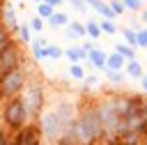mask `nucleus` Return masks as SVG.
Listing matches in <instances>:
<instances>
[{"mask_svg":"<svg viewBox=\"0 0 147 145\" xmlns=\"http://www.w3.org/2000/svg\"><path fill=\"white\" fill-rule=\"evenodd\" d=\"M11 140H14L16 145H41L44 133H41L39 122H30V124H25L23 129H18Z\"/></svg>","mask_w":147,"mask_h":145,"instance_id":"obj_8","label":"nucleus"},{"mask_svg":"<svg viewBox=\"0 0 147 145\" xmlns=\"http://www.w3.org/2000/svg\"><path fill=\"white\" fill-rule=\"evenodd\" d=\"M53 110H55V115H57V120H60V124H62V129H64V133L71 129V124L76 122V117H78V106H76V101H71V99H57L53 106H51ZM62 133V136H64Z\"/></svg>","mask_w":147,"mask_h":145,"instance_id":"obj_6","label":"nucleus"},{"mask_svg":"<svg viewBox=\"0 0 147 145\" xmlns=\"http://www.w3.org/2000/svg\"><path fill=\"white\" fill-rule=\"evenodd\" d=\"M21 64H25V51H23V44L18 41V37H16L14 44L0 55V76L9 74L11 69H18Z\"/></svg>","mask_w":147,"mask_h":145,"instance_id":"obj_5","label":"nucleus"},{"mask_svg":"<svg viewBox=\"0 0 147 145\" xmlns=\"http://www.w3.org/2000/svg\"><path fill=\"white\" fill-rule=\"evenodd\" d=\"M44 53H46V60H60V58H64V48H60L53 41H48L44 46Z\"/></svg>","mask_w":147,"mask_h":145,"instance_id":"obj_20","label":"nucleus"},{"mask_svg":"<svg viewBox=\"0 0 147 145\" xmlns=\"http://www.w3.org/2000/svg\"><path fill=\"white\" fill-rule=\"evenodd\" d=\"M96 83H101V76H99V74H87L85 81H83V90H90V87L96 85Z\"/></svg>","mask_w":147,"mask_h":145,"instance_id":"obj_29","label":"nucleus"},{"mask_svg":"<svg viewBox=\"0 0 147 145\" xmlns=\"http://www.w3.org/2000/svg\"><path fill=\"white\" fill-rule=\"evenodd\" d=\"M80 46H83V48H85L87 53H90V51H94V48H99V44H96V39H90V37H87V39H85V41H83Z\"/></svg>","mask_w":147,"mask_h":145,"instance_id":"obj_32","label":"nucleus"},{"mask_svg":"<svg viewBox=\"0 0 147 145\" xmlns=\"http://www.w3.org/2000/svg\"><path fill=\"white\" fill-rule=\"evenodd\" d=\"M69 76H71V78H76V81H85L87 71H85V67H83V64H69Z\"/></svg>","mask_w":147,"mask_h":145,"instance_id":"obj_25","label":"nucleus"},{"mask_svg":"<svg viewBox=\"0 0 147 145\" xmlns=\"http://www.w3.org/2000/svg\"><path fill=\"white\" fill-rule=\"evenodd\" d=\"M2 25H7L11 30V35H18L21 21H18V14H16L14 5H5V9H2Z\"/></svg>","mask_w":147,"mask_h":145,"instance_id":"obj_10","label":"nucleus"},{"mask_svg":"<svg viewBox=\"0 0 147 145\" xmlns=\"http://www.w3.org/2000/svg\"><path fill=\"white\" fill-rule=\"evenodd\" d=\"M142 2H147V0H142Z\"/></svg>","mask_w":147,"mask_h":145,"instance_id":"obj_41","label":"nucleus"},{"mask_svg":"<svg viewBox=\"0 0 147 145\" xmlns=\"http://www.w3.org/2000/svg\"><path fill=\"white\" fill-rule=\"evenodd\" d=\"M46 2H48V5H53L55 9H60V7H64V5H67V0H46Z\"/></svg>","mask_w":147,"mask_h":145,"instance_id":"obj_36","label":"nucleus"},{"mask_svg":"<svg viewBox=\"0 0 147 145\" xmlns=\"http://www.w3.org/2000/svg\"><path fill=\"white\" fill-rule=\"evenodd\" d=\"M138 48H147V25L138 30Z\"/></svg>","mask_w":147,"mask_h":145,"instance_id":"obj_31","label":"nucleus"},{"mask_svg":"<svg viewBox=\"0 0 147 145\" xmlns=\"http://www.w3.org/2000/svg\"><path fill=\"white\" fill-rule=\"evenodd\" d=\"M62 32H64V37H67L69 41H78V39H80V37H78V35H76V32H74V30L69 28V25H67V28H64Z\"/></svg>","mask_w":147,"mask_h":145,"instance_id":"obj_34","label":"nucleus"},{"mask_svg":"<svg viewBox=\"0 0 147 145\" xmlns=\"http://www.w3.org/2000/svg\"><path fill=\"white\" fill-rule=\"evenodd\" d=\"M106 60H108V53L103 51V48H94V51H90V62H92V67L96 69V71H106Z\"/></svg>","mask_w":147,"mask_h":145,"instance_id":"obj_12","label":"nucleus"},{"mask_svg":"<svg viewBox=\"0 0 147 145\" xmlns=\"http://www.w3.org/2000/svg\"><path fill=\"white\" fill-rule=\"evenodd\" d=\"M34 7H37V16H41L44 21H48V18L55 14V7L48 5V2H39V5H34Z\"/></svg>","mask_w":147,"mask_h":145,"instance_id":"obj_23","label":"nucleus"},{"mask_svg":"<svg viewBox=\"0 0 147 145\" xmlns=\"http://www.w3.org/2000/svg\"><path fill=\"white\" fill-rule=\"evenodd\" d=\"M71 133H74L76 145H96L101 140L103 124H101V117H99L96 101L87 104V106H80L78 117L71 124Z\"/></svg>","mask_w":147,"mask_h":145,"instance_id":"obj_1","label":"nucleus"},{"mask_svg":"<svg viewBox=\"0 0 147 145\" xmlns=\"http://www.w3.org/2000/svg\"><path fill=\"white\" fill-rule=\"evenodd\" d=\"M0 122H2V127H5L7 131H11V133H16L18 129H23L25 124L32 122L30 115H28V110H25V106H23L21 94L2 101V108H0Z\"/></svg>","mask_w":147,"mask_h":145,"instance_id":"obj_3","label":"nucleus"},{"mask_svg":"<svg viewBox=\"0 0 147 145\" xmlns=\"http://www.w3.org/2000/svg\"><path fill=\"white\" fill-rule=\"evenodd\" d=\"M39 127H41L44 138L51 140V143H55V145H57V140H60L62 133H64V129H62V124H60V120H57V115H55L53 108H46V110L41 113V117H39Z\"/></svg>","mask_w":147,"mask_h":145,"instance_id":"obj_7","label":"nucleus"},{"mask_svg":"<svg viewBox=\"0 0 147 145\" xmlns=\"http://www.w3.org/2000/svg\"><path fill=\"white\" fill-rule=\"evenodd\" d=\"M140 87H142V94H147V74L140 78Z\"/></svg>","mask_w":147,"mask_h":145,"instance_id":"obj_37","label":"nucleus"},{"mask_svg":"<svg viewBox=\"0 0 147 145\" xmlns=\"http://www.w3.org/2000/svg\"><path fill=\"white\" fill-rule=\"evenodd\" d=\"M64 58L71 62V64H85L90 60V53L80 46V44H74V46H67L64 48Z\"/></svg>","mask_w":147,"mask_h":145,"instance_id":"obj_9","label":"nucleus"},{"mask_svg":"<svg viewBox=\"0 0 147 145\" xmlns=\"http://www.w3.org/2000/svg\"><path fill=\"white\" fill-rule=\"evenodd\" d=\"M124 64H126V58H124V55H119L117 51L108 53V60H106V69H113V71H122V69H124Z\"/></svg>","mask_w":147,"mask_h":145,"instance_id":"obj_14","label":"nucleus"},{"mask_svg":"<svg viewBox=\"0 0 147 145\" xmlns=\"http://www.w3.org/2000/svg\"><path fill=\"white\" fill-rule=\"evenodd\" d=\"M69 21H71V18H69V14H67V12L55 9V14H53V16L46 21V25H48L51 30H64V28L69 25Z\"/></svg>","mask_w":147,"mask_h":145,"instance_id":"obj_11","label":"nucleus"},{"mask_svg":"<svg viewBox=\"0 0 147 145\" xmlns=\"http://www.w3.org/2000/svg\"><path fill=\"white\" fill-rule=\"evenodd\" d=\"M108 5H110V7H113V12L117 14V18H122V16L126 14V5H124L122 0H110Z\"/></svg>","mask_w":147,"mask_h":145,"instance_id":"obj_28","label":"nucleus"},{"mask_svg":"<svg viewBox=\"0 0 147 145\" xmlns=\"http://www.w3.org/2000/svg\"><path fill=\"white\" fill-rule=\"evenodd\" d=\"M7 140H9V131H7V129L0 124V145H5Z\"/></svg>","mask_w":147,"mask_h":145,"instance_id":"obj_35","label":"nucleus"},{"mask_svg":"<svg viewBox=\"0 0 147 145\" xmlns=\"http://www.w3.org/2000/svg\"><path fill=\"white\" fill-rule=\"evenodd\" d=\"M99 25H101L103 35H117V32H119V23H117V21H110V18H101V21H99Z\"/></svg>","mask_w":147,"mask_h":145,"instance_id":"obj_22","label":"nucleus"},{"mask_svg":"<svg viewBox=\"0 0 147 145\" xmlns=\"http://www.w3.org/2000/svg\"><path fill=\"white\" fill-rule=\"evenodd\" d=\"M124 71H126V76H129V78H133V81H140V78L147 74V71H145V67L138 62V58H136V60H129V62L124 64Z\"/></svg>","mask_w":147,"mask_h":145,"instance_id":"obj_13","label":"nucleus"},{"mask_svg":"<svg viewBox=\"0 0 147 145\" xmlns=\"http://www.w3.org/2000/svg\"><path fill=\"white\" fill-rule=\"evenodd\" d=\"M85 30H87V37L90 39H101V35H103L99 21H94V18H87L85 21Z\"/></svg>","mask_w":147,"mask_h":145,"instance_id":"obj_18","label":"nucleus"},{"mask_svg":"<svg viewBox=\"0 0 147 145\" xmlns=\"http://www.w3.org/2000/svg\"><path fill=\"white\" fill-rule=\"evenodd\" d=\"M67 2H69V5H71L76 12H80V14H87V9H90L85 0H67Z\"/></svg>","mask_w":147,"mask_h":145,"instance_id":"obj_30","label":"nucleus"},{"mask_svg":"<svg viewBox=\"0 0 147 145\" xmlns=\"http://www.w3.org/2000/svg\"><path fill=\"white\" fill-rule=\"evenodd\" d=\"M69 28H71V30H74V32H76V35L80 37V41H83V39L87 37V30H85V23H83L80 18H71V21H69Z\"/></svg>","mask_w":147,"mask_h":145,"instance_id":"obj_24","label":"nucleus"},{"mask_svg":"<svg viewBox=\"0 0 147 145\" xmlns=\"http://www.w3.org/2000/svg\"><path fill=\"white\" fill-rule=\"evenodd\" d=\"M14 39H16V37L11 35V30H9L7 25H2V23H0V55H2L11 44H14Z\"/></svg>","mask_w":147,"mask_h":145,"instance_id":"obj_15","label":"nucleus"},{"mask_svg":"<svg viewBox=\"0 0 147 145\" xmlns=\"http://www.w3.org/2000/svg\"><path fill=\"white\" fill-rule=\"evenodd\" d=\"M16 37H18V41H21L23 46L32 44V39H34V37H32V28H30V23H28V21L18 25V35H16Z\"/></svg>","mask_w":147,"mask_h":145,"instance_id":"obj_16","label":"nucleus"},{"mask_svg":"<svg viewBox=\"0 0 147 145\" xmlns=\"http://www.w3.org/2000/svg\"><path fill=\"white\" fill-rule=\"evenodd\" d=\"M140 21L147 25V9H142V12H140Z\"/></svg>","mask_w":147,"mask_h":145,"instance_id":"obj_38","label":"nucleus"},{"mask_svg":"<svg viewBox=\"0 0 147 145\" xmlns=\"http://www.w3.org/2000/svg\"><path fill=\"white\" fill-rule=\"evenodd\" d=\"M122 2L126 5V12H133V14H140V12L145 9V7H142V5H145L142 0H122Z\"/></svg>","mask_w":147,"mask_h":145,"instance_id":"obj_27","label":"nucleus"},{"mask_svg":"<svg viewBox=\"0 0 147 145\" xmlns=\"http://www.w3.org/2000/svg\"><path fill=\"white\" fill-rule=\"evenodd\" d=\"M119 35L124 37V41H126L129 46L138 48V32H136V30H131L129 25H119Z\"/></svg>","mask_w":147,"mask_h":145,"instance_id":"obj_19","label":"nucleus"},{"mask_svg":"<svg viewBox=\"0 0 147 145\" xmlns=\"http://www.w3.org/2000/svg\"><path fill=\"white\" fill-rule=\"evenodd\" d=\"M85 2H87V7H90V9H94L96 14H99V12H101V7L106 5L103 0H85Z\"/></svg>","mask_w":147,"mask_h":145,"instance_id":"obj_33","label":"nucleus"},{"mask_svg":"<svg viewBox=\"0 0 147 145\" xmlns=\"http://www.w3.org/2000/svg\"><path fill=\"white\" fill-rule=\"evenodd\" d=\"M21 99H23V106L30 115L32 122H39L41 113L46 110V104H48V97H46V85L44 81L37 76V74H30L23 92H21Z\"/></svg>","mask_w":147,"mask_h":145,"instance_id":"obj_2","label":"nucleus"},{"mask_svg":"<svg viewBox=\"0 0 147 145\" xmlns=\"http://www.w3.org/2000/svg\"><path fill=\"white\" fill-rule=\"evenodd\" d=\"M103 76H106V81H108V83H113V85H122V83L129 78L124 69H122V71H113V69H106V71H103Z\"/></svg>","mask_w":147,"mask_h":145,"instance_id":"obj_21","label":"nucleus"},{"mask_svg":"<svg viewBox=\"0 0 147 145\" xmlns=\"http://www.w3.org/2000/svg\"><path fill=\"white\" fill-rule=\"evenodd\" d=\"M115 51H117L119 55H124V58H126V62H129V60H136V58H138L136 48H133V46H129L126 41H115Z\"/></svg>","mask_w":147,"mask_h":145,"instance_id":"obj_17","label":"nucleus"},{"mask_svg":"<svg viewBox=\"0 0 147 145\" xmlns=\"http://www.w3.org/2000/svg\"><path fill=\"white\" fill-rule=\"evenodd\" d=\"M30 67L28 64H21L18 69H11L9 74L0 76V97L2 99H11V97H18L30 78Z\"/></svg>","mask_w":147,"mask_h":145,"instance_id":"obj_4","label":"nucleus"},{"mask_svg":"<svg viewBox=\"0 0 147 145\" xmlns=\"http://www.w3.org/2000/svg\"><path fill=\"white\" fill-rule=\"evenodd\" d=\"M32 2H34V5H39V2H46V0H32Z\"/></svg>","mask_w":147,"mask_h":145,"instance_id":"obj_40","label":"nucleus"},{"mask_svg":"<svg viewBox=\"0 0 147 145\" xmlns=\"http://www.w3.org/2000/svg\"><path fill=\"white\" fill-rule=\"evenodd\" d=\"M28 23H30L32 32H44V23H46V21H44L41 16H37V14H34V16H30V18H28Z\"/></svg>","mask_w":147,"mask_h":145,"instance_id":"obj_26","label":"nucleus"},{"mask_svg":"<svg viewBox=\"0 0 147 145\" xmlns=\"http://www.w3.org/2000/svg\"><path fill=\"white\" fill-rule=\"evenodd\" d=\"M5 145H16V143H14V140H11V138H9V140H7V143H5Z\"/></svg>","mask_w":147,"mask_h":145,"instance_id":"obj_39","label":"nucleus"}]
</instances>
